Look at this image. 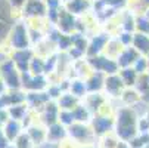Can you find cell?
<instances>
[{
  "mask_svg": "<svg viewBox=\"0 0 149 148\" xmlns=\"http://www.w3.org/2000/svg\"><path fill=\"white\" fill-rule=\"evenodd\" d=\"M0 126H2V121H0Z\"/></svg>",
  "mask_w": 149,
  "mask_h": 148,
  "instance_id": "12",
  "label": "cell"
},
{
  "mask_svg": "<svg viewBox=\"0 0 149 148\" xmlns=\"http://www.w3.org/2000/svg\"><path fill=\"white\" fill-rule=\"evenodd\" d=\"M15 147L16 148H34V142L28 136V133H21L15 139Z\"/></svg>",
  "mask_w": 149,
  "mask_h": 148,
  "instance_id": "7",
  "label": "cell"
},
{
  "mask_svg": "<svg viewBox=\"0 0 149 148\" xmlns=\"http://www.w3.org/2000/svg\"><path fill=\"white\" fill-rule=\"evenodd\" d=\"M117 144H118L117 139H111V138L103 139V148H117Z\"/></svg>",
  "mask_w": 149,
  "mask_h": 148,
  "instance_id": "9",
  "label": "cell"
},
{
  "mask_svg": "<svg viewBox=\"0 0 149 148\" xmlns=\"http://www.w3.org/2000/svg\"><path fill=\"white\" fill-rule=\"evenodd\" d=\"M112 128V120L109 117H95L93 120V133L97 136H102L108 133Z\"/></svg>",
  "mask_w": 149,
  "mask_h": 148,
  "instance_id": "3",
  "label": "cell"
},
{
  "mask_svg": "<svg viewBox=\"0 0 149 148\" xmlns=\"http://www.w3.org/2000/svg\"><path fill=\"white\" fill-rule=\"evenodd\" d=\"M67 132L63 129L62 124H58V123H53L49 126V129L46 132V139L50 141V142H59L62 138H65Z\"/></svg>",
  "mask_w": 149,
  "mask_h": 148,
  "instance_id": "4",
  "label": "cell"
},
{
  "mask_svg": "<svg viewBox=\"0 0 149 148\" xmlns=\"http://www.w3.org/2000/svg\"><path fill=\"white\" fill-rule=\"evenodd\" d=\"M136 130H137V120L134 113L132 110H121L117 120V135L121 138V141L129 142L136 136Z\"/></svg>",
  "mask_w": 149,
  "mask_h": 148,
  "instance_id": "1",
  "label": "cell"
},
{
  "mask_svg": "<svg viewBox=\"0 0 149 148\" xmlns=\"http://www.w3.org/2000/svg\"><path fill=\"white\" fill-rule=\"evenodd\" d=\"M5 135H6V138L12 142V141H15L19 135H21V124H19V120H13V119H10L8 123H5Z\"/></svg>",
  "mask_w": 149,
  "mask_h": 148,
  "instance_id": "5",
  "label": "cell"
},
{
  "mask_svg": "<svg viewBox=\"0 0 149 148\" xmlns=\"http://www.w3.org/2000/svg\"><path fill=\"white\" fill-rule=\"evenodd\" d=\"M70 135L77 142H83V144L89 138H92V132L89 130L87 126H84V123H72L70 126Z\"/></svg>",
  "mask_w": 149,
  "mask_h": 148,
  "instance_id": "2",
  "label": "cell"
},
{
  "mask_svg": "<svg viewBox=\"0 0 149 148\" xmlns=\"http://www.w3.org/2000/svg\"><path fill=\"white\" fill-rule=\"evenodd\" d=\"M25 113H27V108L24 105H15V107L9 108V114L13 120H22Z\"/></svg>",
  "mask_w": 149,
  "mask_h": 148,
  "instance_id": "8",
  "label": "cell"
},
{
  "mask_svg": "<svg viewBox=\"0 0 149 148\" xmlns=\"http://www.w3.org/2000/svg\"><path fill=\"white\" fill-rule=\"evenodd\" d=\"M86 148H96V147H86Z\"/></svg>",
  "mask_w": 149,
  "mask_h": 148,
  "instance_id": "11",
  "label": "cell"
},
{
  "mask_svg": "<svg viewBox=\"0 0 149 148\" xmlns=\"http://www.w3.org/2000/svg\"><path fill=\"white\" fill-rule=\"evenodd\" d=\"M28 136L34 142V145H40L46 139V130L43 128H37V126H31L28 129Z\"/></svg>",
  "mask_w": 149,
  "mask_h": 148,
  "instance_id": "6",
  "label": "cell"
},
{
  "mask_svg": "<svg viewBox=\"0 0 149 148\" xmlns=\"http://www.w3.org/2000/svg\"><path fill=\"white\" fill-rule=\"evenodd\" d=\"M117 148H130V144L127 142V141H118Z\"/></svg>",
  "mask_w": 149,
  "mask_h": 148,
  "instance_id": "10",
  "label": "cell"
}]
</instances>
